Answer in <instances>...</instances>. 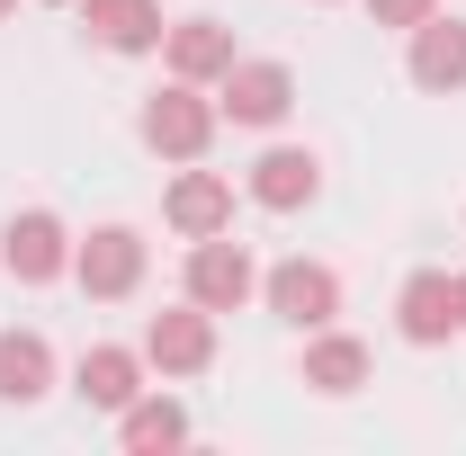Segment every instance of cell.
Listing matches in <instances>:
<instances>
[{
    "label": "cell",
    "instance_id": "obj_1",
    "mask_svg": "<svg viewBox=\"0 0 466 456\" xmlns=\"http://www.w3.org/2000/svg\"><path fill=\"white\" fill-rule=\"evenodd\" d=\"M144 144H153L162 162H198V153L216 144V99H207L198 81L153 90V99H144Z\"/></svg>",
    "mask_w": 466,
    "mask_h": 456
},
{
    "label": "cell",
    "instance_id": "obj_2",
    "mask_svg": "<svg viewBox=\"0 0 466 456\" xmlns=\"http://www.w3.org/2000/svg\"><path fill=\"white\" fill-rule=\"evenodd\" d=\"M251 295H260V269H251V251H242L233 233L188 242V304H207V313H242Z\"/></svg>",
    "mask_w": 466,
    "mask_h": 456
},
{
    "label": "cell",
    "instance_id": "obj_3",
    "mask_svg": "<svg viewBox=\"0 0 466 456\" xmlns=\"http://www.w3.org/2000/svg\"><path fill=\"white\" fill-rule=\"evenodd\" d=\"M72 278H81V295H99V304L135 295V286H144V233L135 224H99L90 242H72Z\"/></svg>",
    "mask_w": 466,
    "mask_h": 456
},
{
    "label": "cell",
    "instance_id": "obj_4",
    "mask_svg": "<svg viewBox=\"0 0 466 456\" xmlns=\"http://www.w3.org/2000/svg\"><path fill=\"white\" fill-rule=\"evenodd\" d=\"M260 295H269V313L296 322V332H323V322L341 313V278H332L323 260H279V269L260 278Z\"/></svg>",
    "mask_w": 466,
    "mask_h": 456
},
{
    "label": "cell",
    "instance_id": "obj_5",
    "mask_svg": "<svg viewBox=\"0 0 466 456\" xmlns=\"http://www.w3.org/2000/svg\"><path fill=\"white\" fill-rule=\"evenodd\" d=\"M0 260H9V278H18V286H55L63 269H72V233H63V215H46V206L9 215V233H0Z\"/></svg>",
    "mask_w": 466,
    "mask_h": 456
},
{
    "label": "cell",
    "instance_id": "obj_6",
    "mask_svg": "<svg viewBox=\"0 0 466 456\" xmlns=\"http://www.w3.org/2000/svg\"><path fill=\"white\" fill-rule=\"evenodd\" d=\"M144 358H153L162 376H207V358H216V313H207V304L153 313V322H144Z\"/></svg>",
    "mask_w": 466,
    "mask_h": 456
},
{
    "label": "cell",
    "instance_id": "obj_7",
    "mask_svg": "<svg viewBox=\"0 0 466 456\" xmlns=\"http://www.w3.org/2000/svg\"><path fill=\"white\" fill-rule=\"evenodd\" d=\"M395 322H404V341H412V349L458 341V332H466V313H458V278H449V269H412L404 295H395Z\"/></svg>",
    "mask_w": 466,
    "mask_h": 456
},
{
    "label": "cell",
    "instance_id": "obj_8",
    "mask_svg": "<svg viewBox=\"0 0 466 456\" xmlns=\"http://www.w3.org/2000/svg\"><path fill=\"white\" fill-rule=\"evenodd\" d=\"M288 108H296V72H288V63H233V72H225L216 116H233V125H279Z\"/></svg>",
    "mask_w": 466,
    "mask_h": 456
},
{
    "label": "cell",
    "instance_id": "obj_9",
    "mask_svg": "<svg viewBox=\"0 0 466 456\" xmlns=\"http://www.w3.org/2000/svg\"><path fill=\"white\" fill-rule=\"evenodd\" d=\"M412 90H431V99H458L466 90V18H421L412 27Z\"/></svg>",
    "mask_w": 466,
    "mask_h": 456
},
{
    "label": "cell",
    "instance_id": "obj_10",
    "mask_svg": "<svg viewBox=\"0 0 466 456\" xmlns=\"http://www.w3.org/2000/svg\"><path fill=\"white\" fill-rule=\"evenodd\" d=\"M314 197H323V162H314V153L279 144V153H260V162H251V206L296 215V206H314Z\"/></svg>",
    "mask_w": 466,
    "mask_h": 456
},
{
    "label": "cell",
    "instance_id": "obj_11",
    "mask_svg": "<svg viewBox=\"0 0 466 456\" xmlns=\"http://www.w3.org/2000/svg\"><path fill=\"white\" fill-rule=\"evenodd\" d=\"M162 215H171V233H188V242L233 233V179H216V171H179L171 197H162Z\"/></svg>",
    "mask_w": 466,
    "mask_h": 456
},
{
    "label": "cell",
    "instance_id": "obj_12",
    "mask_svg": "<svg viewBox=\"0 0 466 456\" xmlns=\"http://www.w3.org/2000/svg\"><path fill=\"white\" fill-rule=\"evenodd\" d=\"M81 27L108 55H153L162 45V0H81Z\"/></svg>",
    "mask_w": 466,
    "mask_h": 456
},
{
    "label": "cell",
    "instance_id": "obj_13",
    "mask_svg": "<svg viewBox=\"0 0 466 456\" xmlns=\"http://www.w3.org/2000/svg\"><path fill=\"white\" fill-rule=\"evenodd\" d=\"M162 55H171V81H225L233 72V27H216V18H179V27H162Z\"/></svg>",
    "mask_w": 466,
    "mask_h": 456
},
{
    "label": "cell",
    "instance_id": "obj_14",
    "mask_svg": "<svg viewBox=\"0 0 466 456\" xmlns=\"http://www.w3.org/2000/svg\"><path fill=\"white\" fill-rule=\"evenodd\" d=\"M72 394L90 402V411H126V402L144 394V358H135V349H81Z\"/></svg>",
    "mask_w": 466,
    "mask_h": 456
},
{
    "label": "cell",
    "instance_id": "obj_15",
    "mask_svg": "<svg viewBox=\"0 0 466 456\" xmlns=\"http://www.w3.org/2000/svg\"><path fill=\"white\" fill-rule=\"evenodd\" d=\"M46 385H55L46 332H0V402H36Z\"/></svg>",
    "mask_w": 466,
    "mask_h": 456
},
{
    "label": "cell",
    "instance_id": "obj_16",
    "mask_svg": "<svg viewBox=\"0 0 466 456\" xmlns=\"http://www.w3.org/2000/svg\"><path fill=\"white\" fill-rule=\"evenodd\" d=\"M116 439H126L135 456H162V448H179V439H188V411H179L171 394H135L126 411H116Z\"/></svg>",
    "mask_w": 466,
    "mask_h": 456
},
{
    "label": "cell",
    "instance_id": "obj_17",
    "mask_svg": "<svg viewBox=\"0 0 466 456\" xmlns=\"http://www.w3.org/2000/svg\"><path fill=\"white\" fill-rule=\"evenodd\" d=\"M305 385H314V394H359V385H368V341L323 332V341L305 349Z\"/></svg>",
    "mask_w": 466,
    "mask_h": 456
},
{
    "label": "cell",
    "instance_id": "obj_18",
    "mask_svg": "<svg viewBox=\"0 0 466 456\" xmlns=\"http://www.w3.org/2000/svg\"><path fill=\"white\" fill-rule=\"evenodd\" d=\"M431 9H440V0H368V18H377V27H421V18H431Z\"/></svg>",
    "mask_w": 466,
    "mask_h": 456
},
{
    "label": "cell",
    "instance_id": "obj_19",
    "mask_svg": "<svg viewBox=\"0 0 466 456\" xmlns=\"http://www.w3.org/2000/svg\"><path fill=\"white\" fill-rule=\"evenodd\" d=\"M458 313H466V269H458Z\"/></svg>",
    "mask_w": 466,
    "mask_h": 456
},
{
    "label": "cell",
    "instance_id": "obj_20",
    "mask_svg": "<svg viewBox=\"0 0 466 456\" xmlns=\"http://www.w3.org/2000/svg\"><path fill=\"white\" fill-rule=\"evenodd\" d=\"M9 9H18V0H0V18H9Z\"/></svg>",
    "mask_w": 466,
    "mask_h": 456
}]
</instances>
